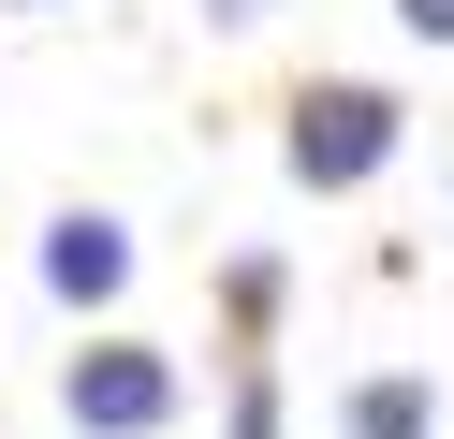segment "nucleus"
Returning <instances> with one entry per match:
<instances>
[{
	"mask_svg": "<svg viewBox=\"0 0 454 439\" xmlns=\"http://www.w3.org/2000/svg\"><path fill=\"white\" fill-rule=\"evenodd\" d=\"M395 161V103L381 88H308L294 103V176L308 191H352V176H381Z\"/></svg>",
	"mask_w": 454,
	"mask_h": 439,
	"instance_id": "nucleus-1",
	"label": "nucleus"
},
{
	"mask_svg": "<svg viewBox=\"0 0 454 439\" xmlns=\"http://www.w3.org/2000/svg\"><path fill=\"white\" fill-rule=\"evenodd\" d=\"M59 410H74L89 439H147L161 410H176V366H161V351H132V337H103V351H74Z\"/></svg>",
	"mask_w": 454,
	"mask_h": 439,
	"instance_id": "nucleus-2",
	"label": "nucleus"
},
{
	"mask_svg": "<svg viewBox=\"0 0 454 439\" xmlns=\"http://www.w3.org/2000/svg\"><path fill=\"white\" fill-rule=\"evenodd\" d=\"M118 278H132V234H118V220H59V234H44V293H74V308H103Z\"/></svg>",
	"mask_w": 454,
	"mask_h": 439,
	"instance_id": "nucleus-3",
	"label": "nucleus"
},
{
	"mask_svg": "<svg viewBox=\"0 0 454 439\" xmlns=\"http://www.w3.org/2000/svg\"><path fill=\"white\" fill-rule=\"evenodd\" d=\"M352 439H425V396H411V380H366V396H352Z\"/></svg>",
	"mask_w": 454,
	"mask_h": 439,
	"instance_id": "nucleus-4",
	"label": "nucleus"
},
{
	"mask_svg": "<svg viewBox=\"0 0 454 439\" xmlns=\"http://www.w3.org/2000/svg\"><path fill=\"white\" fill-rule=\"evenodd\" d=\"M395 29L411 44H454V0H395Z\"/></svg>",
	"mask_w": 454,
	"mask_h": 439,
	"instance_id": "nucleus-5",
	"label": "nucleus"
},
{
	"mask_svg": "<svg viewBox=\"0 0 454 439\" xmlns=\"http://www.w3.org/2000/svg\"><path fill=\"white\" fill-rule=\"evenodd\" d=\"M206 15H220V29H249V15H278V0H206Z\"/></svg>",
	"mask_w": 454,
	"mask_h": 439,
	"instance_id": "nucleus-6",
	"label": "nucleus"
},
{
	"mask_svg": "<svg viewBox=\"0 0 454 439\" xmlns=\"http://www.w3.org/2000/svg\"><path fill=\"white\" fill-rule=\"evenodd\" d=\"M15 15H44V0H15Z\"/></svg>",
	"mask_w": 454,
	"mask_h": 439,
	"instance_id": "nucleus-7",
	"label": "nucleus"
}]
</instances>
